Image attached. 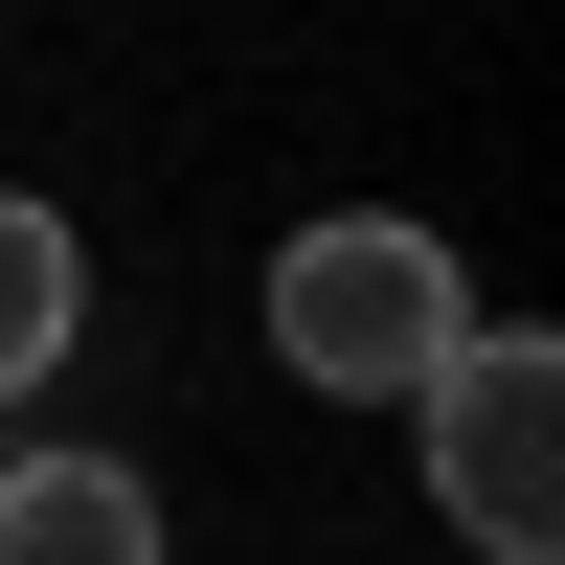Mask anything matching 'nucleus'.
<instances>
[{"mask_svg": "<svg viewBox=\"0 0 565 565\" xmlns=\"http://www.w3.org/2000/svg\"><path fill=\"white\" fill-rule=\"evenodd\" d=\"M68 317H90V249H68V204H23V181H0V407L68 362Z\"/></svg>", "mask_w": 565, "mask_h": 565, "instance_id": "nucleus-4", "label": "nucleus"}, {"mask_svg": "<svg viewBox=\"0 0 565 565\" xmlns=\"http://www.w3.org/2000/svg\"><path fill=\"white\" fill-rule=\"evenodd\" d=\"M0 565H159V476L136 452H0Z\"/></svg>", "mask_w": 565, "mask_h": 565, "instance_id": "nucleus-3", "label": "nucleus"}, {"mask_svg": "<svg viewBox=\"0 0 565 565\" xmlns=\"http://www.w3.org/2000/svg\"><path fill=\"white\" fill-rule=\"evenodd\" d=\"M452 340H476V271H452L407 204H340V226L271 249V362H295L317 407H407Z\"/></svg>", "mask_w": 565, "mask_h": 565, "instance_id": "nucleus-1", "label": "nucleus"}, {"mask_svg": "<svg viewBox=\"0 0 565 565\" xmlns=\"http://www.w3.org/2000/svg\"><path fill=\"white\" fill-rule=\"evenodd\" d=\"M407 430H430V521L476 565H565V340L476 317V340L407 385Z\"/></svg>", "mask_w": 565, "mask_h": 565, "instance_id": "nucleus-2", "label": "nucleus"}]
</instances>
